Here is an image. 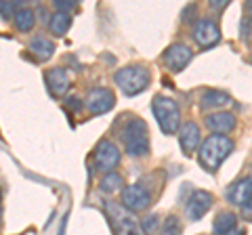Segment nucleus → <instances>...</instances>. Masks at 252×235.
Instances as JSON below:
<instances>
[{
    "label": "nucleus",
    "mask_w": 252,
    "mask_h": 235,
    "mask_svg": "<svg viewBox=\"0 0 252 235\" xmlns=\"http://www.w3.org/2000/svg\"><path fill=\"white\" fill-rule=\"evenodd\" d=\"M210 206H212V193L204 191V189H195V191H191V195H189L185 202V214L189 221H200L210 210Z\"/></svg>",
    "instance_id": "9d476101"
},
{
    "label": "nucleus",
    "mask_w": 252,
    "mask_h": 235,
    "mask_svg": "<svg viewBox=\"0 0 252 235\" xmlns=\"http://www.w3.org/2000/svg\"><path fill=\"white\" fill-rule=\"evenodd\" d=\"M240 34H242V40L250 42L252 40V19L250 17H244L240 23Z\"/></svg>",
    "instance_id": "5701e85b"
},
{
    "label": "nucleus",
    "mask_w": 252,
    "mask_h": 235,
    "mask_svg": "<svg viewBox=\"0 0 252 235\" xmlns=\"http://www.w3.org/2000/svg\"><path fill=\"white\" fill-rule=\"evenodd\" d=\"M65 105H67L69 109H74V112H80V109H82V101L78 99V97H69V99L65 101Z\"/></svg>",
    "instance_id": "cd10ccee"
},
{
    "label": "nucleus",
    "mask_w": 252,
    "mask_h": 235,
    "mask_svg": "<svg viewBox=\"0 0 252 235\" xmlns=\"http://www.w3.org/2000/svg\"><path fill=\"white\" fill-rule=\"evenodd\" d=\"M53 6L57 9V13H67V11L76 9V2L74 0H55Z\"/></svg>",
    "instance_id": "a878e982"
},
{
    "label": "nucleus",
    "mask_w": 252,
    "mask_h": 235,
    "mask_svg": "<svg viewBox=\"0 0 252 235\" xmlns=\"http://www.w3.org/2000/svg\"><path fill=\"white\" fill-rule=\"evenodd\" d=\"M246 11H248V17L252 19V0H250V2L246 4Z\"/></svg>",
    "instance_id": "473e14b6"
},
{
    "label": "nucleus",
    "mask_w": 252,
    "mask_h": 235,
    "mask_svg": "<svg viewBox=\"0 0 252 235\" xmlns=\"http://www.w3.org/2000/svg\"><path fill=\"white\" fill-rule=\"evenodd\" d=\"M181 231H183V225H181L179 216H175V214L166 216V221L162 223V233L164 235H181Z\"/></svg>",
    "instance_id": "4be33fe9"
},
{
    "label": "nucleus",
    "mask_w": 252,
    "mask_h": 235,
    "mask_svg": "<svg viewBox=\"0 0 252 235\" xmlns=\"http://www.w3.org/2000/svg\"><path fill=\"white\" fill-rule=\"evenodd\" d=\"M179 143H181V149H183L187 155H191L198 147H202V132H200L198 124L185 122L179 130Z\"/></svg>",
    "instance_id": "ddd939ff"
},
{
    "label": "nucleus",
    "mask_w": 252,
    "mask_h": 235,
    "mask_svg": "<svg viewBox=\"0 0 252 235\" xmlns=\"http://www.w3.org/2000/svg\"><path fill=\"white\" fill-rule=\"evenodd\" d=\"M235 225H238V216L229 210H223V212H219L215 216V223H212V231L217 235H225L235 229Z\"/></svg>",
    "instance_id": "a211bd4d"
},
{
    "label": "nucleus",
    "mask_w": 252,
    "mask_h": 235,
    "mask_svg": "<svg viewBox=\"0 0 252 235\" xmlns=\"http://www.w3.org/2000/svg\"><path fill=\"white\" fill-rule=\"evenodd\" d=\"M30 53L36 55V59L40 61H49L55 55V44L44 36H36L30 40Z\"/></svg>",
    "instance_id": "f3484780"
},
{
    "label": "nucleus",
    "mask_w": 252,
    "mask_h": 235,
    "mask_svg": "<svg viewBox=\"0 0 252 235\" xmlns=\"http://www.w3.org/2000/svg\"><path fill=\"white\" fill-rule=\"evenodd\" d=\"M152 112H154L158 126H160L164 135H175L177 130H181V109L177 105V101L158 95V97H154Z\"/></svg>",
    "instance_id": "7ed1b4c3"
},
{
    "label": "nucleus",
    "mask_w": 252,
    "mask_h": 235,
    "mask_svg": "<svg viewBox=\"0 0 252 235\" xmlns=\"http://www.w3.org/2000/svg\"><path fill=\"white\" fill-rule=\"evenodd\" d=\"M114 80H116L118 86H120V90L126 97H135L149 86V82H152V74H149V69L145 65L135 63V65H126L122 69H118Z\"/></svg>",
    "instance_id": "f03ea898"
},
{
    "label": "nucleus",
    "mask_w": 252,
    "mask_h": 235,
    "mask_svg": "<svg viewBox=\"0 0 252 235\" xmlns=\"http://www.w3.org/2000/svg\"><path fill=\"white\" fill-rule=\"evenodd\" d=\"M46 84H49V90L55 97H63L72 86V80H69L65 67H53L46 72Z\"/></svg>",
    "instance_id": "2eb2a0df"
},
{
    "label": "nucleus",
    "mask_w": 252,
    "mask_h": 235,
    "mask_svg": "<svg viewBox=\"0 0 252 235\" xmlns=\"http://www.w3.org/2000/svg\"><path fill=\"white\" fill-rule=\"evenodd\" d=\"M69 26H72V17L67 13H55L51 15V23H49V29L55 36H63L67 34Z\"/></svg>",
    "instance_id": "aec40b11"
},
{
    "label": "nucleus",
    "mask_w": 252,
    "mask_h": 235,
    "mask_svg": "<svg viewBox=\"0 0 252 235\" xmlns=\"http://www.w3.org/2000/svg\"><path fill=\"white\" fill-rule=\"evenodd\" d=\"M120 187H124V181L118 172H107V175H103V178L99 181V189L103 193H116Z\"/></svg>",
    "instance_id": "412c9836"
},
{
    "label": "nucleus",
    "mask_w": 252,
    "mask_h": 235,
    "mask_svg": "<svg viewBox=\"0 0 252 235\" xmlns=\"http://www.w3.org/2000/svg\"><path fill=\"white\" fill-rule=\"evenodd\" d=\"M191 15H195V4H187L185 11L181 13V21H183V23H191V19H189Z\"/></svg>",
    "instance_id": "bb28decb"
},
{
    "label": "nucleus",
    "mask_w": 252,
    "mask_h": 235,
    "mask_svg": "<svg viewBox=\"0 0 252 235\" xmlns=\"http://www.w3.org/2000/svg\"><path fill=\"white\" fill-rule=\"evenodd\" d=\"M107 216L112 221V227L118 235H145L143 227L139 225V221L130 214V210H126L122 204L107 202Z\"/></svg>",
    "instance_id": "39448f33"
},
{
    "label": "nucleus",
    "mask_w": 252,
    "mask_h": 235,
    "mask_svg": "<svg viewBox=\"0 0 252 235\" xmlns=\"http://www.w3.org/2000/svg\"><path fill=\"white\" fill-rule=\"evenodd\" d=\"M152 204V193L149 189L141 185H128L126 189L122 191V206L130 212H139V210H145L149 208Z\"/></svg>",
    "instance_id": "6e6552de"
},
{
    "label": "nucleus",
    "mask_w": 252,
    "mask_h": 235,
    "mask_svg": "<svg viewBox=\"0 0 252 235\" xmlns=\"http://www.w3.org/2000/svg\"><path fill=\"white\" fill-rule=\"evenodd\" d=\"M242 212H244V216H246V218H252V200L242 208Z\"/></svg>",
    "instance_id": "c756f323"
},
{
    "label": "nucleus",
    "mask_w": 252,
    "mask_h": 235,
    "mask_svg": "<svg viewBox=\"0 0 252 235\" xmlns=\"http://www.w3.org/2000/svg\"><path fill=\"white\" fill-rule=\"evenodd\" d=\"M120 160H122L120 149L109 139L99 141L97 147H94V166H97V170L105 172V175L107 172H114V168L120 164Z\"/></svg>",
    "instance_id": "423d86ee"
},
{
    "label": "nucleus",
    "mask_w": 252,
    "mask_h": 235,
    "mask_svg": "<svg viewBox=\"0 0 252 235\" xmlns=\"http://www.w3.org/2000/svg\"><path fill=\"white\" fill-rule=\"evenodd\" d=\"M229 103H231V97L223 90H217V88H208L200 95V107L204 112H210V114L219 112L220 107H225Z\"/></svg>",
    "instance_id": "dca6fc26"
},
{
    "label": "nucleus",
    "mask_w": 252,
    "mask_h": 235,
    "mask_svg": "<svg viewBox=\"0 0 252 235\" xmlns=\"http://www.w3.org/2000/svg\"><path fill=\"white\" fill-rule=\"evenodd\" d=\"M158 225H160V216H158V214H149V216L143 218V225H141V227H143L145 233H152V231H156Z\"/></svg>",
    "instance_id": "393cba45"
},
{
    "label": "nucleus",
    "mask_w": 252,
    "mask_h": 235,
    "mask_svg": "<svg viewBox=\"0 0 252 235\" xmlns=\"http://www.w3.org/2000/svg\"><path fill=\"white\" fill-rule=\"evenodd\" d=\"M122 141H124L126 153H128L130 158H143V155H147V151H149L147 124L143 120H139V118H132L122 132Z\"/></svg>",
    "instance_id": "20e7f679"
},
{
    "label": "nucleus",
    "mask_w": 252,
    "mask_h": 235,
    "mask_svg": "<svg viewBox=\"0 0 252 235\" xmlns=\"http://www.w3.org/2000/svg\"><path fill=\"white\" fill-rule=\"evenodd\" d=\"M191 57H193V51L183 42H175L164 51V63H166V67L170 72H181V69H185L189 65V61H191Z\"/></svg>",
    "instance_id": "1a4fd4ad"
},
{
    "label": "nucleus",
    "mask_w": 252,
    "mask_h": 235,
    "mask_svg": "<svg viewBox=\"0 0 252 235\" xmlns=\"http://www.w3.org/2000/svg\"><path fill=\"white\" fill-rule=\"evenodd\" d=\"M204 124L215 135H227V132H231L235 128V116L229 112H215L204 118Z\"/></svg>",
    "instance_id": "4468645a"
},
{
    "label": "nucleus",
    "mask_w": 252,
    "mask_h": 235,
    "mask_svg": "<svg viewBox=\"0 0 252 235\" xmlns=\"http://www.w3.org/2000/svg\"><path fill=\"white\" fill-rule=\"evenodd\" d=\"M233 151V141L229 137H223V135H210L202 141V147H200V164L208 170H217L220 164H223L229 153Z\"/></svg>",
    "instance_id": "f257e3e1"
},
{
    "label": "nucleus",
    "mask_w": 252,
    "mask_h": 235,
    "mask_svg": "<svg viewBox=\"0 0 252 235\" xmlns=\"http://www.w3.org/2000/svg\"><path fill=\"white\" fill-rule=\"evenodd\" d=\"M225 235H244V231H242V229H233V231H229V233H225Z\"/></svg>",
    "instance_id": "2f4dec72"
},
{
    "label": "nucleus",
    "mask_w": 252,
    "mask_h": 235,
    "mask_svg": "<svg viewBox=\"0 0 252 235\" xmlns=\"http://www.w3.org/2000/svg\"><path fill=\"white\" fill-rule=\"evenodd\" d=\"M193 40L206 49L220 40V29L212 19H198L193 26Z\"/></svg>",
    "instance_id": "9b49d317"
},
{
    "label": "nucleus",
    "mask_w": 252,
    "mask_h": 235,
    "mask_svg": "<svg viewBox=\"0 0 252 235\" xmlns=\"http://www.w3.org/2000/svg\"><path fill=\"white\" fill-rule=\"evenodd\" d=\"M84 105L93 116H101L116 105V95L109 88H105V86H97V88L89 90Z\"/></svg>",
    "instance_id": "0eeeda50"
},
{
    "label": "nucleus",
    "mask_w": 252,
    "mask_h": 235,
    "mask_svg": "<svg viewBox=\"0 0 252 235\" xmlns=\"http://www.w3.org/2000/svg\"><path fill=\"white\" fill-rule=\"evenodd\" d=\"M65 225H67V216H63V218H61V229H59V235L65 233Z\"/></svg>",
    "instance_id": "7c9ffc66"
},
{
    "label": "nucleus",
    "mask_w": 252,
    "mask_h": 235,
    "mask_svg": "<svg viewBox=\"0 0 252 235\" xmlns=\"http://www.w3.org/2000/svg\"><path fill=\"white\" fill-rule=\"evenodd\" d=\"M13 21H15V28H17L19 32H30V29L36 26V15H34L32 9L19 6L17 13H15V17H13Z\"/></svg>",
    "instance_id": "6ab92c4d"
},
{
    "label": "nucleus",
    "mask_w": 252,
    "mask_h": 235,
    "mask_svg": "<svg viewBox=\"0 0 252 235\" xmlns=\"http://www.w3.org/2000/svg\"><path fill=\"white\" fill-rule=\"evenodd\" d=\"M225 198L229 200L233 206H240V208H244L246 204L252 200V176H242V178H238L229 189H227V193H225Z\"/></svg>",
    "instance_id": "f8f14e48"
},
{
    "label": "nucleus",
    "mask_w": 252,
    "mask_h": 235,
    "mask_svg": "<svg viewBox=\"0 0 252 235\" xmlns=\"http://www.w3.org/2000/svg\"><path fill=\"white\" fill-rule=\"evenodd\" d=\"M19 9V2H0V11H2V19L15 17V13Z\"/></svg>",
    "instance_id": "b1692460"
},
{
    "label": "nucleus",
    "mask_w": 252,
    "mask_h": 235,
    "mask_svg": "<svg viewBox=\"0 0 252 235\" xmlns=\"http://www.w3.org/2000/svg\"><path fill=\"white\" fill-rule=\"evenodd\" d=\"M227 4H229L227 0H212V2H210V9H212V11H220V9H223V6H227Z\"/></svg>",
    "instance_id": "c85d7f7f"
}]
</instances>
